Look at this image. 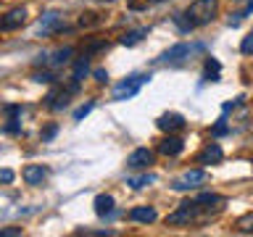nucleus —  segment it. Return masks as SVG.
Here are the masks:
<instances>
[{
  "label": "nucleus",
  "mask_w": 253,
  "mask_h": 237,
  "mask_svg": "<svg viewBox=\"0 0 253 237\" xmlns=\"http://www.w3.org/2000/svg\"><path fill=\"white\" fill-rule=\"evenodd\" d=\"M206 182V171L203 169H193V171H185L182 177L174 182V190H190V187H198Z\"/></svg>",
  "instance_id": "nucleus-7"
},
{
  "label": "nucleus",
  "mask_w": 253,
  "mask_h": 237,
  "mask_svg": "<svg viewBox=\"0 0 253 237\" xmlns=\"http://www.w3.org/2000/svg\"><path fill=\"white\" fill-rule=\"evenodd\" d=\"M150 3H164V0H150Z\"/></svg>",
  "instance_id": "nucleus-31"
},
{
  "label": "nucleus",
  "mask_w": 253,
  "mask_h": 237,
  "mask_svg": "<svg viewBox=\"0 0 253 237\" xmlns=\"http://www.w3.org/2000/svg\"><path fill=\"white\" fill-rule=\"evenodd\" d=\"M174 21H177V27H179L182 32H190V29L195 27V24L190 21V16H187V19H185V13H177V16H174Z\"/></svg>",
  "instance_id": "nucleus-20"
},
{
  "label": "nucleus",
  "mask_w": 253,
  "mask_h": 237,
  "mask_svg": "<svg viewBox=\"0 0 253 237\" xmlns=\"http://www.w3.org/2000/svg\"><path fill=\"white\" fill-rule=\"evenodd\" d=\"M47 179V169H42V166H24V182L27 185H42V182Z\"/></svg>",
  "instance_id": "nucleus-12"
},
{
  "label": "nucleus",
  "mask_w": 253,
  "mask_h": 237,
  "mask_svg": "<svg viewBox=\"0 0 253 237\" xmlns=\"http://www.w3.org/2000/svg\"><path fill=\"white\" fill-rule=\"evenodd\" d=\"M190 53H193V47H190L187 42H179L169 47L166 53H161V58H158V63H169V66H179V63H185L190 58Z\"/></svg>",
  "instance_id": "nucleus-3"
},
{
  "label": "nucleus",
  "mask_w": 253,
  "mask_h": 237,
  "mask_svg": "<svg viewBox=\"0 0 253 237\" xmlns=\"http://www.w3.org/2000/svg\"><path fill=\"white\" fill-rule=\"evenodd\" d=\"M21 235V227H5L0 229V237H19Z\"/></svg>",
  "instance_id": "nucleus-24"
},
{
  "label": "nucleus",
  "mask_w": 253,
  "mask_h": 237,
  "mask_svg": "<svg viewBox=\"0 0 253 237\" xmlns=\"http://www.w3.org/2000/svg\"><path fill=\"white\" fill-rule=\"evenodd\" d=\"M153 150H148V148H137V150H132L129 158H126V166H132V169H148L150 163H153Z\"/></svg>",
  "instance_id": "nucleus-8"
},
{
  "label": "nucleus",
  "mask_w": 253,
  "mask_h": 237,
  "mask_svg": "<svg viewBox=\"0 0 253 237\" xmlns=\"http://www.w3.org/2000/svg\"><path fill=\"white\" fill-rule=\"evenodd\" d=\"M13 179H16V174L11 169H0V185H11Z\"/></svg>",
  "instance_id": "nucleus-23"
},
{
  "label": "nucleus",
  "mask_w": 253,
  "mask_h": 237,
  "mask_svg": "<svg viewBox=\"0 0 253 237\" xmlns=\"http://www.w3.org/2000/svg\"><path fill=\"white\" fill-rule=\"evenodd\" d=\"M158 129H161V132H179L182 129V126H185V116H182V114H177V111H166V114H161V116H158Z\"/></svg>",
  "instance_id": "nucleus-4"
},
{
  "label": "nucleus",
  "mask_w": 253,
  "mask_h": 237,
  "mask_svg": "<svg viewBox=\"0 0 253 237\" xmlns=\"http://www.w3.org/2000/svg\"><path fill=\"white\" fill-rule=\"evenodd\" d=\"M219 71H221V63L216 58L206 61V79H209V82H219Z\"/></svg>",
  "instance_id": "nucleus-17"
},
{
  "label": "nucleus",
  "mask_w": 253,
  "mask_h": 237,
  "mask_svg": "<svg viewBox=\"0 0 253 237\" xmlns=\"http://www.w3.org/2000/svg\"><path fill=\"white\" fill-rule=\"evenodd\" d=\"M248 13H253V0L248 3V8H245V16H248Z\"/></svg>",
  "instance_id": "nucleus-30"
},
{
  "label": "nucleus",
  "mask_w": 253,
  "mask_h": 237,
  "mask_svg": "<svg viewBox=\"0 0 253 237\" xmlns=\"http://www.w3.org/2000/svg\"><path fill=\"white\" fill-rule=\"evenodd\" d=\"M92 108H95V103H84L82 108H77V111H74V121H82V118H84L87 114H90Z\"/></svg>",
  "instance_id": "nucleus-22"
},
{
  "label": "nucleus",
  "mask_w": 253,
  "mask_h": 237,
  "mask_svg": "<svg viewBox=\"0 0 253 237\" xmlns=\"http://www.w3.org/2000/svg\"><path fill=\"white\" fill-rule=\"evenodd\" d=\"M240 50H243L245 55H253V32H251V35H245V37H243V42H240Z\"/></svg>",
  "instance_id": "nucleus-21"
},
{
  "label": "nucleus",
  "mask_w": 253,
  "mask_h": 237,
  "mask_svg": "<svg viewBox=\"0 0 253 237\" xmlns=\"http://www.w3.org/2000/svg\"><path fill=\"white\" fill-rule=\"evenodd\" d=\"M95 79H98V82H106V79H108V74H106L103 69H98V71H95Z\"/></svg>",
  "instance_id": "nucleus-29"
},
{
  "label": "nucleus",
  "mask_w": 253,
  "mask_h": 237,
  "mask_svg": "<svg viewBox=\"0 0 253 237\" xmlns=\"http://www.w3.org/2000/svg\"><path fill=\"white\" fill-rule=\"evenodd\" d=\"M61 27H63V24H61L58 13H45L42 19H40V24H37V32H40V35H50V32H58Z\"/></svg>",
  "instance_id": "nucleus-11"
},
{
  "label": "nucleus",
  "mask_w": 253,
  "mask_h": 237,
  "mask_svg": "<svg viewBox=\"0 0 253 237\" xmlns=\"http://www.w3.org/2000/svg\"><path fill=\"white\" fill-rule=\"evenodd\" d=\"M32 79H35V82H53V74H47V71H42V74H40V71H37Z\"/></svg>",
  "instance_id": "nucleus-26"
},
{
  "label": "nucleus",
  "mask_w": 253,
  "mask_h": 237,
  "mask_svg": "<svg viewBox=\"0 0 253 237\" xmlns=\"http://www.w3.org/2000/svg\"><path fill=\"white\" fill-rule=\"evenodd\" d=\"M24 21H27V8H13V11H8L3 19H0V32L19 29Z\"/></svg>",
  "instance_id": "nucleus-6"
},
{
  "label": "nucleus",
  "mask_w": 253,
  "mask_h": 237,
  "mask_svg": "<svg viewBox=\"0 0 253 237\" xmlns=\"http://www.w3.org/2000/svg\"><path fill=\"white\" fill-rule=\"evenodd\" d=\"M243 16H245V13H232V16H229V19H227V24H229V27H237Z\"/></svg>",
  "instance_id": "nucleus-27"
},
{
  "label": "nucleus",
  "mask_w": 253,
  "mask_h": 237,
  "mask_svg": "<svg viewBox=\"0 0 253 237\" xmlns=\"http://www.w3.org/2000/svg\"><path fill=\"white\" fill-rule=\"evenodd\" d=\"M229 132V126L224 124V118H219V124L213 126V134H216V137H221V134H227Z\"/></svg>",
  "instance_id": "nucleus-25"
},
{
  "label": "nucleus",
  "mask_w": 253,
  "mask_h": 237,
  "mask_svg": "<svg viewBox=\"0 0 253 237\" xmlns=\"http://www.w3.org/2000/svg\"><path fill=\"white\" fill-rule=\"evenodd\" d=\"M150 82V74H132V77H126L124 82H119L114 87V100H129L134 98L140 90H142V84H148Z\"/></svg>",
  "instance_id": "nucleus-2"
},
{
  "label": "nucleus",
  "mask_w": 253,
  "mask_h": 237,
  "mask_svg": "<svg viewBox=\"0 0 253 237\" xmlns=\"http://www.w3.org/2000/svg\"><path fill=\"white\" fill-rule=\"evenodd\" d=\"M69 58H71V47H61V50L53 53V58L47 61V63H50V66H63Z\"/></svg>",
  "instance_id": "nucleus-18"
},
{
  "label": "nucleus",
  "mask_w": 253,
  "mask_h": 237,
  "mask_svg": "<svg viewBox=\"0 0 253 237\" xmlns=\"http://www.w3.org/2000/svg\"><path fill=\"white\" fill-rule=\"evenodd\" d=\"M182 150H185V142L179 137H174V134H169V137H164L158 142V153H164V156H179Z\"/></svg>",
  "instance_id": "nucleus-10"
},
{
  "label": "nucleus",
  "mask_w": 253,
  "mask_h": 237,
  "mask_svg": "<svg viewBox=\"0 0 253 237\" xmlns=\"http://www.w3.org/2000/svg\"><path fill=\"white\" fill-rule=\"evenodd\" d=\"M153 182H156V177H153V174H145V177H129V179H126V185H132V187H148V185H153Z\"/></svg>",
  "instance_id": "nucleus-19"
},
{
  "label": "nucleus",
  "mask_w": 253,
  "mask_h": 237,
  "mask_svg": "<svg viewBox=\"0 0 253 237\" xmlns=\"http://www.w3.org/2000/svg\"><path fill=\"white\" fill-rule=\"evenodd\" d=\"M95 213H98V216H111V213H114V198L108 193H100L95 198Z\"/></svg>",
  "instance_id": "nucleus-14"
},
{
  "label": "nucleus",
  "mask_w": 253,
  "mask_h": 237,
  "mask_svg": "<svg viewBox=\"0 0 253 237\" xmlns=\"http://www.w3.org/2000/svg\"><path fill=\"white\" fill-rule=\"evenodd\" d=\"M145 35H148V29H132V32H124V35L119 37V42L126 45V47H132V45H137Z\"/></svg>",
  "instance_id": "nucleus-15"
},
{
  "label": "nucleus",
  "mask_w": 253,
  "mask_h": 237,
  "mask_svg": "<svg viewBox=\"0 0 253 237\" xmlns=\"http://www.w3.org/2000/svg\"><path fill=\"white\" fill-rule=\"evenodd\" d=\"M221 200H224V198L216 195V193H201V195L195 198V203L203 205V208H211V205H216V203H221Z\"/></svg>",
  "instance_id": "nucleus-16"
},
{
  "label": "nucleus",
  "mask_w": 253,
  "mask_h": 237,
  "mask_svg": "<svg viewBox=\"0 0 253 237\" xmlns=\"http://www.w3.org/2000/svg\"><path fill=\"white\" fill-rule=\"evenodd\" d=\"M156 208H150V205H140V208H132L129 211V219L132 221H140V224H150V221H156Z\"/></svg>",
  "instance_id": "nucleus-13"
},
{
  "label": "nucleus",
  "mask_w": 253,
  "mask_h": 237,
  "mask_svg": "<svg viewBox=\"0 0 253 237\" xmlns=\"http://www.w3.org/2000/svg\"><path fill=\"white\" fill-rule=\"evenodd\" d=\"M195 213H198V203H182V208L179 211H174L166 216V224H187V221H193L195 219Z\"/></svg>",
  "instance_id": "nucleus-5"
},
{
  "label": "nucleus",
  "mask_w": 253,
  "mask_h": 237,
  "mask_svg": "<svg viewBox=\"0 0 253 237\" xmlns=\"http://www.w3.org/2000/svg\"><path fill=\"white\" fill-rule=\"evenodd\" d=\"M55 132H58V126H55V124H53V126H47V129L42 132V140H50V137H55Z\"/></svg>",
  "instance_id": "nucleus-28"
},
{
  "label": "nucleus",
  "mask_w": 253,
  "mask_h": 237,
  "mask_svg": "<svg viewBox=\"0 0 253 237\" xmlns=\"http://www.w3.org/2000/svg\"><path fill=\"white\" fill-rule=\"evenodd\" d=\"M216 0H195L193 5L187 8V13L190 16V21L195 24V27H203V24H211L213 19H216Z\"/></svg>",
  "instance_id": "nucleus-1"
},
{
  "label": "nucleus",
  "mask_w": 253,
  "mask_h": 237,
  "mask_svg": "<svg viewBox=\"0 0 253 237\" xmlns=\"http://www.w3.org/2000/svg\"><path fill=\"white\" fill-rule=\"evenodd\" d=\"M221 158H224V150H221L216 142H209V145L201 150V156H198V163L209 166V163H219Z\"/></svg>",
  "instance_id": "nucleus-9"
}]
</instances>
